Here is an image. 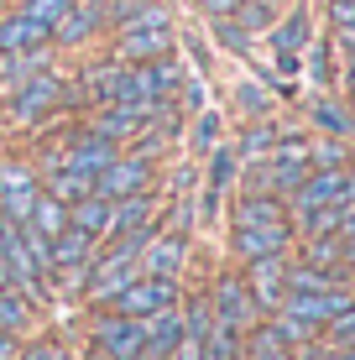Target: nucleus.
Wrapping results in <instances>:
<instances>
[{
    "instance_id": "obj_18",
    "label": "nucleus",
    "mask_w": 355,
    "mask_h": 360,
    "mask_svg": "<svg viewBox=\"0 0 355 360\" xmlns=\"http://www.w3.org/2000/svg\"><path fill=\"white\" fill-rule=\"evenodd\" d=\"M27 225H32L37 235H42V240H53V235H63V230H68V204H63V198H53V193L42 188V193L32 198Z\"/></svg>"
},
{
    "instance_id": "obj_17",
    "label": "nucleus",
    "mask_w": 355,
    "mask_h": 360,
    "mask_svg": "<svg viewBox=\"0 0 355 360\" xmlns=\"http://www.w3.org/2000/svg\"><path fill=\"white\" fill-rule=\"evenodd\" d=\"M68 225L73 230H84L94 245L110 235V198H100V193H84V198H73L68 204Z\"/></svg>"
},
{
    "instance_id": "obj_6",
    "label": "nucleus",
    "mask_w": 355,
    "mask_h": 360,
    "mask_svg": "<svg viewBox=\"0 0 355 360\" xmlns=\"http://www.w3.org/2000/svg\"><path fill=\"white\" fill-rule=\"evenodd\" d=\"M214 308V324L246 334L251 324H262V308H256V297L246 288V277H235V271H225V277H214V292H204Z\"/></svg>"
},
{
    "instance_id": "obj_39",
    "label": "nucleus",
    "mask_w": 355,
    "mask_h": 360,
    "mask_svg": "<svg viewBox=\"0 0 355 360\" xmlns=\"http://www.w3.org/2000/svg\"><path fill=\"white\" fill-rule=\"evenodd\" d=\"M335 53L345 63H355V27H335Z\"/></svg>"
},
{
    "instance_id": "obj_36",
    "label": "nucleus",
    "mask_w": 355,
    "mask_h": 360,
    "mask_svg": "<svg viewBox=\"0 0 355 360\" xmlns=\"http://www.w3.org/2000/svg\"><path fill=\"white\" fill-rule=\"evenodd\" d=\"M235 6H240V0H193V11H199L204 21H214V16H235Z\"/></svg>"
},
{
    "instance_id": "obj_28",
    "label": "nucleus",
    "mask_w": 355,
    "mask_h": 360,
    "mask_svg": "<svg viewBox=\"0 0 355 360\" xmlns=\"http://www.w3.org/2000/svg\"><path fill=\"white\" fill-rule=\"evenodd\" d=\"M209 27H214V42L225 47V53H251V42H256V37H251L246 27H240L235 16H214Z\"/></svg>"
},
{
    "instance_id": "obj_19",
    "label": "nucleus",
    "mask_w": 355,
    "mask_h": 360,
    "mask_svg": "<svg viewBox=\"0 0 355 360\" xmlns=\"http://www.w3.org/2000/svg\"><path fill=\"white\" fill-rule=\"evenodd\" d=\"M32 324H37V297L21 288H0V329L27 334Z\"/></svg>"
},
{
    "instance_id": "obj_20",
    "label": "nucleus",
    "mask_w": 355,
    "mask_h": 360,
    "mask_svg": "<svg viewBox=\"0 0 355 360\" xmlns=\"http://www.w3.org/2000/svg\"><path fill=\"white\" fill-rule=\"evenodd\" d=\"M266 324L277 329V340L288 345V350H309V345H319V324H309V319H298V314H288V308H277L272 319H266Z\"/></svg>"
},
{
    "instance_id": "obj_42",
    "label": "nucleus",
    "mask_w": 355,
    "mask_h": 360,
    "mask_svg": "<svg viewBox=\"0 0 355 360\" xmlns=\"http://www.w3.org/2000/svg\"><path fill=\"white\" fill-rule=\"evenodd\" d=\"M314 360H355V345H329V350H319Z\"/></svg>"
},
{
    "instance_id": "obj_15",
    "label": "nucleus",
    "mask_w": 355,
    "mask_h": 360,
    "mask_svg": "<svg viewBox=\"0 0 355 360\" xmlns=\"http://www.w3.org/2000/svg\"><path fill=\"white\" fill-rule=\"evenodd\" d=\"M266 42H272L277 58H292V63H298V58L309 53V16H303V11H288V16H277L272 32H266Z\"/></svg>"
},
{
    "instance_id": "obj_12",
    "label": "nucleus",
    "mask_w": 355,
    "mask_h": 360,
    "mask_svg": "<svg viewBox=\"0 0 355 360\" xmlns=\"http://www.w3.org/2000/svg\"><path fill=\"white\" fill-rule=\"evenodd\" d=\"M42 47H53V32H47L42 21H32L27 11H16V6L0 16V53H6V58L42 53Z\"/></svg>"
},
{
    "instance_id": "obj_9",
    "label": "nucleus",
    "mask_w": 355,
    "mask_h": 360,
    "mask_svg": "<svg viewBox=\"0 0 355 360\" xmlns=\"http://www.w3.org/2000/svg\"><path fill=\"white\" fill-rule=\"evenodd\" d=\"M105 32H110V21H105V6H100V0H79V6H73L68 16L53 27V47H63V53H79V47L100 42Z\"/></svg>"
},
{
    "instance_id": "obj_31",
    "label": "nucleus",
    "mask_w": 355,
    "mask_h": 360,
    "mask_svg": "<svg viewBox=\"0 0 355 360\" xmlns=\"http://www.w3.org/2000/svg\"><path fill=\"white\" fill-rule=\"evenodd\" d=\"M188 141H193V152H199V157H209L214 146H219V115H214V110H199V120H193Z\"/></svg>"
},
{
    "instance_id": "obj_13",
    "label": "nucleus",
    "mask_w": 355,
    "mask_h": 360,
    "mask_svg": "<svg viewBox=\"0 0 355 360\" xmlns=\"http://www.w3.org/2000/svg\"><path fill=\"white\" fill-rule=\"evenodd\" d=\"M131 230H157V198H152V188L126 193V198H110V235H105V240L131 235Z\"/></svg>"
},
{
    "instance_id": "obj_27",
    "label": "nucleus",
    "mask_w": 355,
    "mask_h": 360,
    "mask_svg": "<svg viewBox=\"0 0 355 360\" xmlns=\"http://www.w3.org/2000/svg\"><path fill=\"white\" fill-rule=\"evenodd\" d=\"M235 21H240L251 37H266V32H272V21H277V6H272V0H240V6H235Z\"/></svg>"
},
{
    "instance_id": "obj_23",
    "label": "nucleus",
    "mask_w": 355,
    "mask_h": 360,
    "mask_svg": "<svg viewBox=\"0 0 355 360\" xmlns=\"http://www.w3.org/2000/svg\"><path fill=\"white\" fill-rule=\"evenodd\" d=\"M235 167H240L235 146H225V141H219L214 152H209V209L219 204V193L230 188V178H235Z\"/></svg>"
},
{
    "instance_id": "obj_37",
    "label": "nucleus",
    "mask_w": 355,
    "mask_h": 360,
    "mask_svg": "<svg viewBox=\"0 0 355 360\" xmlns=\"http://www.w3.org/2000/svg\"><path fill=\"white\" fill-rule=\"evenodd\" d=\"M329 27H355V0H329Z\"/></svg>"
},
{
    "instance_id": "obj_14",
    "label": "nucleus",
    "mask_w": 355,
    "mask_h": 360,
    "mask_svg": "<svg viewBox=\"0 0 355 360\" xmlns=\"http://www.w3.org/2000/svg\"><path fill=\"white\" fill-rule=\"evenodd\" d=\"M183 340V303L178 308H162V314L146 319V345H141V360H167Z\"/></svg>"
},
{
    "instance_id": "obj_43",
    "label": "nucleus",
    "mask_w": 355,
    "mask_h": 360,
    "mask_svg": "<svg viewBox=\"0 0 355 360\" xmlns=\"http://www.w3.org/2000/svg\"><path fill=\"white\" fill-rule=\"evenodd\" d=\"M345 99H350V110H355V63H350V73H345Z\"/></svg>"
},
{
    "instance_id": "obj_45",
    "label": "nucleus",
    "mask_w": 355,
    "mask_h": 360,
    "mask_svg": "<svg viewBox=\"0 0 355 360\" xmlns=\"http://www.w3.org/2000/svg\"><path fill=\"white\" fill-rule=\"evenodd\" d=\"M272 6H288V0H272Z\"/></svg>"
},
{
    "instance_id": "obj_25",
    "label": "nucleus",
    "mask_w": 355,
    "mask_h": 360,
    "mask_svg": "<svg viewBox=\"0 0 355 360\" xmlns=\"http://www.w3.org/2000/svg\"><path fill=\"white\" fill-rule=\"evenodd\" d=\"M335 282H340V271H329V266H314V262L288 266V292H324Z\"/></svg>"
},
{
    "instance_id": "obj_26",
    "label": "nucleus",
    "mask_w": 355,
    "mask_h": 360,
    "mask_svg": "<svg viewBox=\"0 0 355 360\" xmlns=\"http://www.w3.org/2000/svg\"><path fill=\"white\" fill-rule=\"evenodd\" d=\"M204 360H246V345H240L235 329L214 324L209 334H204Z\"/></svg>"
},
{
    "instance_id": "obj_41",
    "label": "nucleus",
    "mask_w": 355,
    "mask_h": 360,
    "mask_svg": "<svg viewBox=\"0 0 355 360\" xmlns=\"http://www.w3.org/2000/svg\"><path fill=\"white\" fill-rule=\"evenodd\" d=\"M314 79L329 84V47H314Z\"/></svg>"
},
{
    "instance_id": "obj_38",
    "label": "nucleus",
    "mask_w": 355,
    "mask_h": 360,
    "mask_svg": "<svg viewBox=\"0 0 355 360\" xmlns=\"http://www.w3.org/2000/svg\"><path fill=\"white\" fill-rule=\"evenodd\" d=\"M21 350H27V334L0 329V360H21Z\"/></svg>"
},
{
    "instance_id": "obj_4",
    "label": "nucleus",
    "mask_w": 355,
    "mask_h": 360,
    "mask_svg": "<svg viewBox=\"0 0 355 360\" xmlns=\"http://www.w3.org/2000/svg\"><path fill=\"white\" fill-rule=\"evenodd\" d=\"M152 178H157V157L136 152V146H120L115 162L94 178V193H100V198H126V193L152 188Z\"/></svg>"
},
{
    "instance_id": "obj_46",
    "label": "nucleus",
    "mask_w": 355,
    "mask_h": 360,
    "mask_svg": "<svg viewBox=\"0 0 355 360\" xmlns=\"http://www.w3.org/2000/svg\"><path fill=\"white\" fill-rule=\"evenodd\" d=\"M100 6H110V0H100Z\"/></svg>"
},
{
    "instance_id": "obj_32",
    "label": "nucleus",
    "mask_w": 355,
    "mask_h": 360,
    "mask_svg": "<svg viewBox=\"0 0 355 360\" xmlns=\"http://www.w3.org/2000/svg\"><path fill=\"white\" fill-rule=\"evenodd\" d=\"M209 329H214V308H209V297H193V303L183 308V334H188V340H204Z\"/></svg>"
},
{
    "instance_id": "obj_16",
    "label": "nucleus",
    "mask_w": 355,
    "mask_h": 360,
    "mask_svg": "<svg viewBox=\"0 0 355 360\" xmlns=\"http://www.w3.org/2000/svg\"><path fill=\"white\" fill-rule=\"evenodd\" d=\"M230 225H288V198L283 193H240Z\"/></svg>"
},
{
    "instance_id": "obj_29",
    "label": "nucleus",
    "mask_w": 355,
    "mask_h": 360,
    "mask_svg": "<svg viewBox=\"0 0 355 360\" xmlns=\"http://www.w3.org/2000/svg\"><path fill=\"white\" fill-rule=\"evenodd\" d=\"M73 6H79V0H16V11H27V16H32V21H42L47 32H53Z\"/></svg>"
},
{
    "instance_id": "obj_1",
    "label": "nucleus",
    "mask_w": 355,
    "mask_h": 360,
    "mask_svg": "<svg viewBox=\"0 0 355 360\" xmlns=\"http://www.w3.org/2000/svg\"><path fill=\"white\" fill-rule=\"evenodd\" d=\"M178 47V27H173V11H167V0H152V6H141L131 21H120L115 32H110V53L120 58V63H146V58H162Z\"/></svg>"
},
{
    "instance_id": "obj_3",
    "label": "nucleus",
    "mask_w": 355,
    "mask_h": 360,
    "mask_svg": "<svg viewBox=\"0 0 355 360\" xmlns=\"http://www.w3.org/2000/svg\"><path fill=\"white\" fill-rule=\"evenodd\" d=\"M89 345L100 360H141V345H146V319H126L115 308H100L89 324Z\"/></svg>"
},
{
    "instance_id": "obj_11",
    "label": "nucleus",
    "mask_w": 355,
    "mask_h": 360,
    "mask_svg": "<svg viewBox=\"0 0 355 360\" xmlns=\"http://www.w3.org/2000/svg\"><path fill=\"white\" fill-rule=\"evenodd\" d=\"M183 262H188V235L183 230H152V240L141 245V271L146 277H183Z\"/></svg>"
},
{
    "instance_id": "obj_5",
    "label": "nucleus",
    "mask_w": 355,
    "mask_h": 360,
    "mask_svg": "<svg viewBox=\"0 0 355 360\" xmlns=\"http://www.w3.org/2000/svg\"><path fill=\"white\" fill-rule=\"evenodd\" d=\"M37 193H42V167L32 157H0V214L27 219Z\"/></svg>"
},
{
    "instance_id": "obj_30",
    "label": "nucleus",
    "mask_w": 355,
    "mask_h": 360,
    "mask_svg": "<svg viewBox=\"0 0 355 360\" xmlns=\"http://www.w3.org/2000/svg\"><path fill=\"white\" fill-rule=\"evenodd\" d=\"M309 157H314V167H350L345 136H319V141H309Z\"/></svg>"
},
{
    "instance_id": "obj_34",
    "label": "nucleus",
    "mask_w": 355,
    "mask_h": 360,
    "mask_svg": "<svg viewBox=\"0 0 355 360\" xmlns=\"http://www.w3.org/2000/svg\"><path fill=\"white\" fill-rule=\"evenodd\" d=\"M324 334H329V345H355V303L345 308V314H335V319H329Z\"/></svg>"
},
{
    "instance_id": "obj_21",
    "label": "nucleus",
    "mask_w": 355,
    "mask_h": 360,
    "mask_svg": "<svg viewBox=\"0 0 355 360\" xmlns=\"http://www.w3.org/2000/svg\"><path fill=\"white\" fill-rule=\"evenodd\" d=\"M42 188L53 193V198H63V204H73V198H84V193H94V178H84V172H73V167H47L42 172Z\"/></svg>"
},
{
    "instance_id": "obj_33",
    "label": "nucleus",
    "mask_w": 355,
    "mask_h": 360,
    "mask_svg": "<svg viewBox=\"0 0 355 360\" xmlns=\"http://www.w3.org/2000/svg\"><path fill=\"white\" fill-rule=\"evenodd\" d=\"M235 105L246 110V115H256V120H262L266 110H272V99H266V89H262V84H240V89H235Z\"/></svg>"
},
{
    "instance_id": "obj_44",
    "label": "nucleus",
    "mask_w": 355,
    "mask_h": 360,
    "mask_svg": "<svg viewBox=\"0 0 355 360\" xmlns=\"http://www.w3.org/2000/svg\"><path fill=\"white\" fill-rule=\"evenodd\" d=\"M6 11H11V0H0V16H6Z\"/></svg>"
},
{
    "instance_id": "obj_10",
    "label": "nucleus",
    "mask_w": 355,
    "mask_h": 360,
    "mask_svg": "<svg viewBox=\"0 0 355 360\" xmlns=\"http://www.w3.org/2000/svg\"><path fill=\"white\" fill-rule=\"evenodd\" d=\"M246 288L256 297V308L262 314H277L283 308V297H288V256H262V262H246Z\"/></svg>"
},
{
    "instance_id": "obj_2",
    "label": "nucleus",
    "mask_w": 355,
    "mask_h": 360,
    "mask_svg": "<svg viewBox=\"0 0 355 360\" xmlns=\"http://www.w3.org/2000/svg\"><path fill=\"white\" fill-rule=\"evenodd\" d=\"M68 94H73V84L68 79H58L53 68H37L27 73V79H16L11 89H0V110H6V120L11 126H42V120H53L58 110L68 105Z\"/></svg>"
},
{
    "instance_id": "obj_40",
    "label": "nucleus",
    "mask_w": 355,
    "mask_h": 360,
    "mask_svg": "<svg viewBox=\"0 0 355 360\" xmlns=\"http://www.w3.org/2000/svg\"><path fill=\"white\" fill-rule=\"evenodd\" d=\"M246 360H309V355L288 350V345H272V350H262V355H246Z\"/></svg>"
},
{
    "instance_id": "obj_7",
    "label": "nucleus",
    "mask_w": 355,
    "mask_h": 360,
    "mask_svg": "<svg viewBox=\"0 0 355 360\" xmlns=\"http://www.w3.org/2000/svg\"><path fill=\"white\" fill-rule=\"evenodd\" d=\"M178 303H183L178 282H173V277H146V271L131 282V288H120L115 297H110V308H115V314H126V319H152V314L178 308Z\"/></svg>"
},
{
    "instance_id": "obj_22",
    "label": "nucleus",
    "mask_w": 355,
    "mask_h": 360,
    "mask_svg": "<svg viewBox=\"0 0 355 360\" xmlns=\"http://www.w3.org/2000/svg\"><path fill=\"white\" fill-rule=\"evenodd\" d=\"M277 136H283V131H277L266 115H262V120H251V126H246V136L235 141V157H240V162H256V157H266V152L277 146Z\"/></svg>"
},
{
    "instance_id": "obj_24",
    "label": "nucleus",
    "mask_w": 355,
    "mask_h": 360,
    "mask_svg": "<svg viewBox=\"0 0 355 360\" xmlns=\"http://www.w3.org/2000/svg\"><path fill=\"white\" fill-rule=\"evenodd\" d=\"M314 126H319L324 136H350L355 131V110H345V105H335V99H314Z\"/></svg>"
},
{
    "instance_id": "obj_35",
    "label": "nucleus",
    "mask_w": 355,
    "mask_h": 360,
    "mask_svg": "<svg viewBox=\"0 0 355 360\" xmlns=\"http://www.w3.org/2000/svg\"><path fill=\"white\" fill-rule=\"evenodd\" d=\"M21 360H73V355H68L58 340H37V345H27V350H21Z\"/></svg>"
},
{
    "instance_id": "obj_47",
    "label": "nucleus",
    "mask_w": 355,
    "mask_h": 360,
    "mask_svg": "<svg viewBox=\"0 0 355 360\" xmlns=\"http://www.w3.org/2000/svg\"><path fill=\"white\" fill-rule=\"evenodd\" d=\"M167 360H173V355H167Z\"/></svg>"
},
{
    "instance_id": "obj_8",
    "label": "nucleus",
    "mask_w": 355,
    "mask_h": 360,
    "mask_svg": "<svg viewBox=\"0 0 355 360\" xmlns=\"http://www.w3.org/2000/svg\"><path fill=\"white\" fill-rule=\"evenodd\" d=\"M292 245V219L288 225H230V251L235 262H262V256H288Z\"/></svg>"
}]
</instances>
